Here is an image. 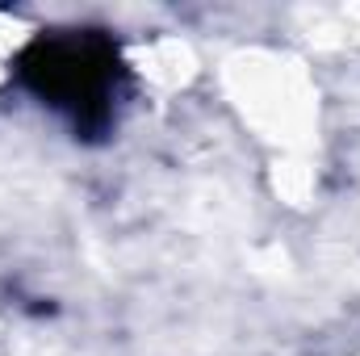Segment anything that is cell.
Returning <instances> with one entry per match:
<instances>
[{
	"instance_id": "1",
	"label": "cell",
	"mask_w": 360,
	"mask_h": 356,
	"mask_svg": "<svg viewBox=\"0 0 360 356\" xmlns=\"http://www.w3.org/2000/svg\"><path fill=\"white\" fill-rule=\"evenodd\" d=\"M17 80L55 109H68L80 134H101L113 84L122 80V55L101 30H55L17 55Z\"/></svg>"
}]
</instances>
